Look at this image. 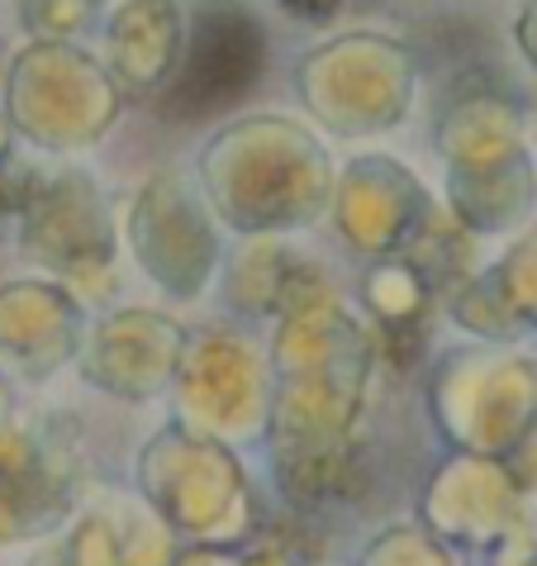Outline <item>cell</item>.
<instances>
[{"label":"cell","mask_w":537,"mask_h":566,"mask_svg":"<svg viewBox=\"0 0 537 566\" xmlns=\"http://www.w3.org/2000/svg\"><path fill=\"white\" fill-rule=\"evenodd\" d=\"M371 338L328 291H314L305 305L286 314L276 338V400L272 429L286 467V491L295 481L324 485L347 443V423L357 419L367 390Z\"/></svg>","instance_id":"cell-1"},{"label":"cell","mask_w":537,"mask_h":566,"mask_svg":"<svg viewBox=\"0 0 537 566\" xmlns=\"http://www.w3.org/2000/svg\"><path fill=\"white\" fill-rule=\"evenodd\" d=\"M200 186L239 233L314 224L334 196L328 148L286 115H243L200 148Z\"/></svg>","instance_id":"cell-2"},{"label":"cell","mask_w":537,"mask_h":566,"mask_svg":"<svg viewBox=\"0 0 537 566\" xmlns=\"http://www.w3.org/2000/svg\"><path fill=\"white\" fill-rule=\"evenodd\" d=\"M528 109L499 91H466L433 124L438 157L448 163L452 219L476 233L514 229L533 214L537 171L528 153Z\"/></svg>","instance_id":"cell-3"},{"label":"cell","mask_w":537,"mask_h":566,"mask_svg":"<svg viewBox=\"0 0 537 566\" xmlns=\"http://www.w3.org/2000/svg\"><path fill=\"white\" fill-rule=\"evenodd\" d=\"M419 91V62L409 43L371 29L324 39L295 62V96L338 138H371L409 119Z\"/></svg>","instance_id":"cell-4"},{"label":"cell","mask_w":537,"mask_h":566,"mask_svg":"<svg viewBox=\"0 0 537 566\" xmlns=\"http://www.w3.org/2000/svg\"><path fill=\"white\" fill-rule=\"evenodd\" d=\"M6 119L34 148L72 153L101 144L119 119L124 91L76 43H29L6 72Z\"/></svg>","instance_id":"cell-5"},{"label":"cell","mask_w":537,"mask_h":566,"mask_svg":"<svg viewBox=\"0 0 537 566\" xmlns=\"http://www.w3.org/2000/svg\"><path fill=\"white\" fill-rule=\"evenodd\" d=\"M20 248L29 262L67 276L76 291H105L115 266L109 200L86 167L34 171L20 200Z\"/></svg>","instance_id":"cell-6"},{"label":"cell","mask_w":537,"mask_h":566,"mask_svg":"<svg viewBox=\"0 0 537 566\" xmlns=\"http://www.w3.org/2000/svg\"><path fill=\"white\" fill-rule=\"evenodd\" d=\"M266 57H272V34L257 10L243 0H196V10L186 14L181 67L157 105L177 119L224 109L262 82Z\"/></svg>","instance_id":"cell-7"},{"label":"cell","mask_w":537,"mask_h":566,"mask_svg":"<svg viewBox=\"0 0 537 566\" xmlns=\"http://www.w3.org/2000/svg\"><path fill=\"white\" fill-rule=\"evenodd\" d=\"M129 243L152 281L191 301L219 262V239L200 191L177 167H162L144 181L129 210Z\"/></svg>","instance_id":"cell-8"},{"label":"cell","mask_w":537,"mask_h":566,"mask_svg":"<svg viewBox=\"0 0 537 566\" xmlns=\"http://www.w3.org/2000/svg\"><path fill=\"white\" fill-rule=\"evenodd\" d=\"M429 191L400 157L361 153L338 177V229L361 253H400L414 233L429 224Z\"/></svg>","instance_id":"cell-9"},{"label":"cell","mask_w":537,"mask_h":566,"mask_svg":"<svg viewBox=\"0 0 537 566\" xmlns=\"http://www.w3.org/2000/svg\"><path fill=\"white\" fill-rule=\"evenodd\" d=\"M186 361V334L157 310H119L96 328L82 376L119 400H152Z\"/></svg>","instance_id":"cell-10"},{"label":"cell","mask_w":537,"mask_h":566,"mask_svg":"<svg viewBox=\"0 0 537 566\" xmlns=\"http://www.w3.org/2000/svg\"><path fill=\"white\" fill-rule=\"evenodd\" d=\"M186 53L181 0H119L105 14V67L129 96H162Z\"/></svg>","instance_id":"cell-11"},{"label":"cell","mask_w":537,"mask_h":566,"mask_svg":"<svg viewBox=\"0 0 537 566\" xmlns=\"http://www.w3.org/2000/svg\"><path fill=\"white\" fill-rule=\"evenodd\" d=\"M76 338H82V314L67 291L34 281L0 286V357H10L20 376L29 381L53 376L76 353Z\"/></svg>","instance_id":"cell-12"},{"label":"cell","mask_w":537,"mask_h":566,"mask_svg":"<svg viewBox=\"0 0 537 566\" xmlns=\"http://www.w3.org/2000/svg\"><path fill=\"white\" fill-rule=\"evenodd\" d=\"M433 295H448V291L438 286V276L409 253V248L386 253L367 276H361V301L371 310L386 353L404 357L409 348H419L423 334H429Z\"/></svg>","instance_id":"cell-13"},{"label":"cell","mask_w":537,"mask_h":566,"mask_svg":"<svg viewBox=\"0 0 537 566\" xmlns=\"http://www.w3.org/2000/svg\"><path fill=\"white\" fill-rule=\"evenodd\" d=\"M181 400L191 415L239 423L257 415V361L233 338H204L181 361Z\"/></svg>","instance_id":"cell-14"},{"label":"cell","mask_w":537,"mask_h":566,"mask_svg":"<svg viewBox=\"0 0 537 566\" xmlns=\"http://www.w3.org/2000/svg\"><path fill=\"white\" fill-rule=\"evenodd\" d=\"M314 291H324L314 286V266L295 262V248L276 239L252 243L229 272V305H239L248 314H281L286 319Z\"/></svg>","instance_id":"cell-15"},{"label":"cell","mask_w":537,"mask_h":566,"mask_svg":"<svg viewBox=\"0 0 537 566\" xmlns=\"http://www.w3.org/2000/svg\"><path fill=\"white\" fill-rule=\"evenodd\" d=\"M14 20L34 43H72L105 20V0H14Z\"/></svg>","instance_id":"cell-16"},{"label":"cell","mask_w":537,"mask_h":566,"mask_svg":"<svg viewBox=\"0 0 537 566\" xmlns=\"http://www.w3.org/2000/svg\"><path fill=\"white\" fill-rule=\"evenodd\" d=\"M276 6L299 24H328V20H338L343 14L347 0H276Z\"/></svg>","instance_id":"cell-17"},{"label":"cell","mask_w":537,"mask_h":566,"mask_svg":"<svg viewBox=\"0 0 537 566\" xmlns=\"http://www.w3.org/2000/svg\"><path fill=\"white\" fill-rule=\"evenodd\" d=\"M514 43L518 53H524V62L537 72V0H524L518 6V20H514Z\"/></svg>","instance_id":"cell-18"},{"label":"cell","mask_w":537,"mask_h":566,"mask_svg":"<svg viewBox=\"0 0 537 566\" xmlns=\"http://www.w3.org/2000/svg\"><path fill=\"white\" fill-rule=\"evenodd\" d=\"M34 171H20L10 177V167H0V214H20V200H24V186Z\"/></svg>","instance_id":"cell-19"},{"label":"cell","mask_w":537,"mask_h":566,"mask_svg":"<svg viewBox=\"0 0 537 566\" xmlns=\"http://www.w3.org/2000/svg\"><path fill=\"white\" fill-rule=\"evenodd\" d=\"M0 167H10V119L0 109Z\"/></svg>","instance_id":"cell-20"}]
</instances>
